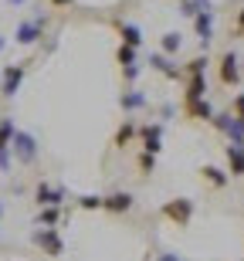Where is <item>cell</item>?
Masks as SVG:
<instances>
[{"instance_id":"10","label":"cell","mask_w":244,"mask_h":261,"mask_svg":"<svg viewBox=\"0 0 244 261\" xmlns=\"http://www.w3.org/2000/svg\"><path fill=\"white\" fill-rule=\"evenodd\" d=\"M68 200V190L58 184H48V180H41L38 187H34V203L38 207H61V203Z\"/></svg>"},{"instance_id":"4","label":"cell","mask_w":244,"mask_h":261,"mask_svg":"<svg viewBox=\"0 0 244 261\" xmlns=\"http://www.w3.org/2000/svg\"><path fill=\"white\" fill-rule=\"evenodd\" d=\"M116 61H119V71H122V82L126 85H136V78H139V48H132V44H122L119 41V48H116Z\"/></svg>"},{"instance_id":"28","label":"cell","mask_w":244,"mask_h":261,"mask_svg":"<svg viewBox=\"0 0 244 261\" xmlns=\"http://www.w3.org/2000/svg\"><path fill=\"white\" fill-rule=\"evenodd\" d=\"M231 34H234V38H244V7L237 10V17H234V28H231Z\"/></svg>"},{"instance_id":"9","label":"cell","mask_w":244,"mask_h":261,"mask_svg":"<svg viewBox=\"0 0 244 261\" xmlns=\"http://www.w3.org/2000/svg\"><path fill=\"white\" fill-rule=\"evenodd\" d=\"M214 17H217V10H200L190 24H194V34H197V44H200V51H207L210 44H214Z\"/></svg>"},{"instance_id":"6","label":"cell","mask_w":244,"mask_h":261,"mask_svg":"<svg viewBox=\"0 0 244 261\" xmlns=\"http://www.w3.org/2000/svg\"><path fill=\"white\" fill-rule=\"evenodd\" d=\"M210 126L224 136L227 143H244V119L234 116V112H217V116L210 119Z\"/></svg>"},{"instance_id":"26","label":"cell","mask_w":244,"mask_h":261,"mask_svg":"<svg viewBox=\"0 0 244 261\" xmlns=\"http://www.w3.org/2000/svg\"><path fill=\"white\" fill-rule=\"evenodd\" d=\"M75 207H82V211H102V197L98 194H82L78 200H75Z\"/></svg>"},{"instance_id":"17","label":"cell","mask_w":244,"mask_h":261,"mask_svg":"<svg viewBox=\"0 0 244 261\" xmlns=\"http://www.w3.org/2000/svg\"><path fill=\"white\" fill-rule=\"evenodd\" d=\"M132 139H139V126H136V119L129 116V119H122V122H119L116 136H112V146H116V149H126Z\"/></svg>"},{"instance_id":"7","label":"cell","mask_w":244,"mask_h":261,"mask_svg":"<svg viewBox=\"0 0 244 261\" xmlns=\"http://www.w3.org/2000/svg\"><path fill=\"white\" fill-rule=\"evenodd\" d=\"M28 75V61H17V65H7L0 71V95L4 98H14L20 92V82Z\"/></svg>"},{"instance_id":"23","label":"cell","mask_w":244,"mask_h":261,"mask_svg":"<svg viewBox=\"0 0 244 261\" xmlns=\"http://www.w3.org/2000/svg\"><path fill=\"white\" fill-rule=\"evenodd\" d=\"M180 48H183V34L180 31H166L163 38H159V51L163 55H176Z\"/></svg>"},{"instance_id":"20","label":"cell","mask_w":244,"mask_h":261,"mask_svg":"<svg viewBox=\"0 0 244 261\" xmlns=\"http://www.w3.org/2000/svg\"><path fill=\"white\" fill-rule=\"evenodd\" d=\"M116 31H119V41H122V44L143 48V31H139V24H129V20H116Z\"/></svg>"},{"instance_id":"15","label":"cell","mask_w":244,"mask_h":261,"mask_svg":"<svg viewBox=\"0 0 244 261\" xmlns=\"http://www.w3.org/2000/svg\"><path fill=\"white\" fill-rule=\"evenodd\" d=\"M183 116L194 119V122H210L217 112L210 106V98H194V102H183Z\"/></svg>"},{"instance_id":"25","label":"cell","mask_w":244,"mask_h":261,"mask_svg":"<svg viewBox=\"0 0 244 261\" xmlns=\"http://www.w3.org/2000/svg\"><path fill=\"white\" fill-rule=\"evenodd\" d=\"M136 166H139V173H143V176H149V173H153V170H156V156H153V153H146V149H143V153L136 156Z\"/></svg>"},{"instance_id":"14","label":"cell","mask_w":244,"mask_h":261,"mask_svg":"<svg viewBox=\"0 0 244 261\" xmlns=\"http://www.w3.org/2000/svg\"><path fill=\"white\" fill-rule=\"evenodd\" d=\"M149 106V98H146V92H139V88H132L129 85L122 95H119V109L126 112V116H136V112H143V109Z\"/></svg>"},{"instance_id":"11","label":"cell","mask_w":244,"mask_h":261,"mask_svg":"<svg viewBox=\"0 0 244 261\" xmlns=\"http://www.w3.org/2000/svg\"><path fill=\"white\" fill-rule=\"evenodd\" d=\"M149 65H153V71H159V75L170 78V82H183V65H176L173 55L153 51V55H149Z\"/></svg>"},{"instance_id":"30","label":"cell","mask_w":244,"mask_h":261,"mask_svg":"<svg viewBox=\"0 0 244 261\" xmlns=\"http://www.w3.org/2000/svg\"><path fill=\"white\" fill-rule=\"evenodd\" d=\"M156 261H183L180 254H173V251H163V254H156Z\"/></svg>"},{"instance_id":"12","label":"cell","mask_w":244,"mask_h":261,"mask_svg":"<svg viewBox=\"0 0 244 261\" xmlns=\"http://www.w3.org/2000/svg\"><path fill=\"white\" fill-rule=\"evenodd\" d=\"M139 146H143L146 153H153V156L163 153V122H146V126H139Z\"/></svg>"},{"instance_id":"22","label":"cell","mask_w":244,"mask_h":261,"mask_svg":"<svg viewBox=\"0 0 244 261\" xmlns=\"http://www.w3.org/2000/svg\"><path fill=\"white\" fill-rule=\"evenodd\" d=\"M214 4L210 0H180V17H186V20H194L200 10H210Z\"/></svg>"},{"instance_id":"1","label":"cell","mask_w":244,"mask_h":261,"mask_svg":"<svg viewBox=\"0 0 244 261\" xmlns=\"http://www.w3.org/2000/svg\"><path fill=\"white\" fill-rule=\"evenodd\" d=\"M44 31H48V17H44V14L24 17L17 28H14V44H20V48H34V44L44 38Z\"/></svg>"},{"instance_id":"2","label":"cell","mask_w":244,"mask_h":261,"mask_svg":"<svg viewBox=\"0 0 244 261\" xmlns=\"http://www.w3.org/2000/svg\"><path fill=\"white\" fill-rule=\"evenodd\" d=\"M159 217L170 221L173 227H186V224L194 221V200L190 197H173V200H166L159 207Z\"/></svg>"},{"instance_id":"3","label":"cell","mask_w":244,"mask_h":261,"mask_svg":"<svg viewBox=\"0 0 244 261\" xmlns=\"http://www.w3.org/2000/svg\"><path fill=\"white\" fill-rule=\"evenodd\" d=\"M10 149H14V160H17L20 166H34V163H38V156H41L38 139H34L28 129H17V133H14V143H10Z\"/></svg>"},{"instance_id":"27","label":"cell","mask_w":244,"mask_h":261,"mask_svg":"<svg viewBox=\"0 0 244 261\" xmlns=\"http://www.w3.org/2000/svg\"><path fill=\"white\" fill-rule=\"evenodd\" d=\"M231 112H234V116H241V119H244V92H237V95L231 98Z\"/></svg>"},{"instance_id":"31","label":"cell","mask_w":244,"mask_h":261,"mask_svg":"<svg viewBox=\"0 0 244 261\" xmlns=\"http://www.w3.org/2000/svg\"><path fill=\"white\" fill-rule=\"evenodd\" d=\"M10 7H20V4H28V0H7Z\"/></svg>"},{"instance_id":"13","label":"cell","mask_w":244,"mask_h":261,"mask_svg":"<svg viewBox=\"0 0 244 261\" xmlns=\"http://www.w3.org/2000/svg\"><path fill=\"white\" fill-rule=\"evenodd\" d=\"M132 207H136V197L129 190H116V194L102 197V214H129Z\"/></svg>"},{"instance_id":"24","label":"cell","mask_w":244,"mask_h":261,"mask_svg":"<svg viewBox=\"0 0 244 261\" xmlns=\"http://www.w3.org/2000/svg\"><path fill=\"white\" fill-rule=\"evenodd\" d=\"M207 65H210V58H207V51H200L197 58H190L183 65V78L186 75H207Z\"/></svg>"},{"instance_id":"19","label":"cell","mask_w":244,"mask_h":261,"mask_svg":"<svg viewBox=\"0 0 244 261\" xmlns=\"http://www.w3.org/2000/svg\"><path fill=\"white\" fill-rule=\"evenodd\" d=\"M207 98V75H186L183 78V102Z\"/></svg>"},{"instance_id":"18","label":"cell","mask_w":244,"mask_h":261,"mask_svg":"<svg viewBox=\"0 0 244 261\" xmlns=\"http://www.w3.org/2000/svg\"><path fill=\"white\" fill-rule=\"evenodd\" d=\"M224 156H227V173L231 176H244V143H227Z\"/></svg>"},{"instance_id":"21","label":"cell","mask_w":244,"mask_h":261,"mask_svg":"<svg viewBox=\"0 0 244 261\" xmlns=\"http://www.w3.org/2000/svg\"><path fill=\"white\" fill-rule=\"evenodd\" d=\"M61 221H65V211H61V207H41L38 217H34L38 227H58Z\"/></svg>"},{"instance_id":"8","label":"cell","mask_w":244,"mask_h":261,"mask_svg":"<svg viewBox=\"0 0 244 261\" xmlns=\"http://www.w3.org/2000/svg\"><path fill=\"white\" fill-rule=\"evenodd\" d=\"M34 244H38L48 258H61V254H65V238L58 234V227H38V231H34Z\"/></svg>"},{"instance_id":"16","label":"cell","mask_w":244,"mask_h":261,"mask_svg":"<svg viewBox=\"0 0 244 261\" xmlns=\"http://www.w3.org/2000/svg\"><path fill=\"white\" fill-rule=\"evenodd\" d=\"M200 180H204L210 190H224V187L231 184V173H224V170L214 166V163H204L200 166Z\"/></svg>"},{"instance_id":"29","label":"cell","mask_w":244,"mask_h":261,"mask_svg":"<svg viewBox=\"0 0 244 261\" xmlns=\"http://www.w3.org/2000/svg\"><path fill=\"white\" fill-rule=\"evenodd\" d=\"M55 10H65V7H75V0H48Z\"/></svg>"},{"instance_id":"32","label":"cell","mask_w":244,"mask_h":261,"mask_svg":"<svg viewBox=\"0 0 244 261\" xmlns=\"http://www.w3.org/2000/svg\"><path fill=\"white\" fill-rule=\"evenodd\" d=\"M4 48H7V38H0V51H4Z\"/></svg>"},{"instance_id":"5","label":"cell","mask_w":244,"mask_h":261,"mask_svg":"<svg viewBox=\"0 0 244 261\" xmlns=\"http://www.w3.org/2000/svg\"><path fill=\"white\" fill-rule=\"evenodd\" d=\"M217 82H221V85H227V88L241 85V55H237L234 48L224 51V55H221V61H217Z\"/></svg>"},{"instance_id":"33","label":"cell","mask_w":244,"mask_h":261,"mask_svg":"<svg viewBox=\"0 0 244 261\" xmlns=\"http://www.w3.org/2000/svg\"><path fill=\"white\" fill-rule=\"evenodd\" d=\"M0 214H4V203H0Z\"/></svg>"}]
</instances>
